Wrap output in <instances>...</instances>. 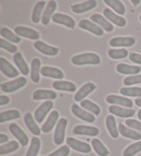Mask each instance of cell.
Listing matches in <instances>:
<instances>
[{"mask_svg": "<svg viewBox=\"0 0 141 156\" xmlns=\"http://www.w3.org/2000/svg\"><path fill=\"white\" fill-rule=\"evenodd\" d=\"M72 63L76 66L98 65L101 62L99 56L95 53H83L72 58Z\"/></svg>", "mask_w": 141, "mask_h": 156, "instance_id": "6da1fadb", "label": "cell"}, {"mask_svg": "<svg viewBox=\"0 0 141 156\" xmlns=\"http://www.w3.org/2000/svg\"><path fill=\"white\" fill-rule=\"evenodd\" d=\"M27 83V79L25 77H20L12 81L4 83L1 85L2 90L6 93H11L20 90Z\"/></svg>", "mask_w": 141, "mask_h": 156, "instance_id": "7a4b0ae2", "label": "cell"}, {"mask_svg": "<svg viewBox=\"0 0 141 156\" xmlns=\"http://www.w3.org/2000/svg\"><path fill=\"white\" fill-rule=\"evenodd\" d=\"M67 125V120L66 118H62L59 120L54 135V142L56 145H61L64 142Z\"/></svg>", "mask_w": 141, "mask_h": 156, "instance_id": "3957f363", "label": "cell"}, {"mask_svg": "<svg viewBox=\"0 0 141 156\" xmlns=\"http://www.w3.org/2000/svg\"><path fill=\"white\" fill-rule=\"evenodd\" d=\"M66 142L68 147L78 152L88 153L92 151V148L89 144L78 140L72 138V137H67Z\"/></svg>", "mask_w": 141, "mask_h": 156, "instance_id": "277c9868", "label": "cell"}, {"mask_svg": "<svg viewBox=\"0 0 141 156\" xmlns=\"http://www.w3.org/2000/svg\"><path fill=\"white\" fill-rule=\"evenodd\" d=\"M53 107V102L47 101L43 103L36 109L34 112V119L38 123H42L45 119L46 115L50 112Z\"/></svg>", "mask_w": 141, "mask_h": 156, "instance_id": "5b68a950", "label": "cell"}, {"mask_svg": "<svg viewBox=\"0 0 141 156\" xmlns=\"http://www.w3.org/2000/svg\"><path fill=\"white\" fill-rule=\"evenodd\" d=\"M9 130L13 135L18 140V141L20 142L22 147H26L28 144L29 139L28 136L17 124H10L9 125Z\"/></svg>", "mask_w": 141, "mask_h": 156, "instance_id": "8992f818", "label": "cell"}, {"mask_svg": "<svg viewBox=\"0 0 141 156\" xmlns=\"http://www.w3.org/2000/svg\"><path fill=\"white\" fill-rule=\"evenodd\" d=\"M0 70L9 78H15L19 75V72L6 58H0Z\"/></svg>", "mask_w": 141, "mask_h": 156, "instance_id": "52a82bcc", "label": "cell"}, {"mask_svg": "<svg viewBox=\"0 0 141 156\" xmlns=\"http://www.w3.org/2000/svg\"><path fill=\"white\" fill-rule=\"evenodd\" d=\"M71 109L72 114H74L75 116H77L81 120L85 121V122L91 123L94 122L96 120V118L93 114H92L90 113L83 110L77 104H73Z\"/></svg>", "mask_w": 141, "mask_h": 156, "instance_id": "ba28073f", "label": "cell"}, {"mask_svg": "<svg viewBox=\"0 0 141 156\" xmlns=\"http://www.w3.org/2000/svg\"><path fill=\"white\" fill-rule=\"evenodd\" d=\"M73 133L77 135L96 136L99 135V130L98 128L92 126L86 125H77L73 129Z\"/></svg>", "mask_w": 141, "mask_h": 156, "instance_id": "9c48e42d", "label": "cell"}, {"mask_svg": "<svg viewBox=\"0 0 141 156\" xmlns=\"http://www.w3.org/2000/svg\"><path fill=\"white\" fill-rule=\"evenodd\" d=\"M15 33L19 36L32 40H38L40 38L39 33L34 29L25 26H18L15 28Z\"/></svg>", "mask_w": 141, "mask_h": 156, "instance_id": "30bf717a", "label": "cell"}, {"mask_svg": "<svg viewBox=\"0 0 141 156\" xmlns=\"http://www.w3.org/2000/svg\"><path fill=\"white\" fill-rule=\"evenodd\" d=\"M78 26L81 28L86 30L90 32V33L96 34V35L102 36L104 34L103 30L101 27L96 25L95 23L88 20H83L80 21L79 23H78Z\"/></svg>", "mask_w": 141, "mask_h": 156, "instance_id": "8fae6325", "label": "cell"}, {"mask_svg": "<svg viewBox=\"0 0 141 156\" xmlns=\"http://www.w3.org/2000/svg\"><path fill=\"white\" fill-rule=\"evenodd\" d=\"M51 19H52L53 22L62 24V25L66 26V27H68V28L72 29L74 28L76 25L74 20L71 17L67 15L61 14V13H55L52 15Z\"/></svg>", "mask_w": 141, "mask_h": 156, "instance_id": "7c38bea8", "label": "cell"}, {"mask_svg": "<svg viewBox=\"0 0 141 156\" xmlns=\"http://www.w3.org/2000/svg\"><path fill=\"white\" fill-rule=\"evenodd\" d=\"M97 6V2L94 0H89L81 4H77L71 6V9L76 14L88 12L89 10L94 9Z\"/></svg>", "mask_w": 141, "mask_h": 156, "instance_id": "4fadbf2b", "label": "cell"}, {"mask_svg": "<svg viewBox=\"0 0 141 156\" xmlns=\"http://www.w3.org/2000/svg\"><path fill=\"white\" fill-rule=\"evenodd\" d=\"M136 39L132 37H114L110 40V45L112 47H130L134 45Z\"/></svg>", "mask_w": 141, "mask_h": 156, "instance_id": "5bb4252c", "label": "cell"}, {"mask_svg": "<svg viewBox=\"0 0 141 156\" xmlns=\"http://www.w3.org/2000/svg\"><path fill=\"white\" fill-rule=\"evenodd\" d=\"M34 46L40 52L48 56H56L59 52V48L50 46L41 41L34 42Z\"/></svg>", "mask_w": 141, "mask_h": 156, "instance_id": "9a60e30c", "label": "cell"}, {"mask_svg": "<svg viewBox=\"0 0 141 156\" xmlns=\"http://www.w3.org/2000/svg\"><path fill=\"white\" fill-rule=\"evenodd\" d=\"M106 101L110 104H116L118 105L131 108L133 107V102L131 99L116 95H109L107 96Z\"/></svg>", "mask_w": 141, "mask_h": 156, "instance_id": "2e32d148", "label": "cell"}, {"mask_svg": "<svg viewBox=\"0 0 141 156\" xmlns=\"http://www.w3.org/2000/svg\"><path fill=\"white\" fill-rule=\"evenodd\" d=\"M108 109L111 114L121 118H131L134 116L136 112L134 109L123 108L116 105L110 106Z\"/></svg>", "mask_w": 141, "mask_h": 156, "instance_id": "e0dca14e", "label": "cell"}, {"mask_svg": "<svg viewBox=\"0 0 141 156\" xmlns=\"http://www.w3.org/2000/svg\"><path fill=\"white\" fill-rule=\"evenodd\" d=\"M40 73L43 76L51 77L56 79H63V73L61 69L52 67L43 66L41 68Z\"/></svg>", "mask_w": 141, "mask_h": 156, "instance_id": "ac0fdd59", "label": "cell"}, {"mask_svg": "<svg viewBox=\"0 0 141 156\" xmlns=\"http://www.w3.org/2000/svg\"><path fill=\"white\" fill-rule=\"evenodd\" d=\"M103 15L107 20H109L111 22L114 23L115 25L119 27H124L126 26L127 21L125 19L122 17L121 16L116 15L112 10H111L110 9H105L103 10Z\"/></svg>", "mask_w": 141, "mask_h": 156, "instance_id": "d6986e66", "label": "cell"}, {"mask_svg": "<svg viewBox=\"0 0 141 156\" xmlns=\"http://www.w3.org/2000/svg\"><path fill=\"white\" fill-rule=\"evenodd\" d=\"M96 85L92 83H88L80 88L74 95V100L77 102L82 101L87 96L96 89Z\"/></svg>", "mask_w": 141, "mask_h": 156, "instance_id": "ffe728a7", "label": "cell"}, {"mask_svg": "<svg viewBox=\"0 0 141 156\" xmlns=\"http://www.w3.org/2000/svg\"><path fill=\"white\" fill-rule=\"evenodd\" d=\"M56 97H57V94L55 91L47 90H38L35 91L32 95V99L34 101L45 100V99L54 100V99H56Z\"/></svg>", "mask_w": 141, "mask_h": 156, "instance_id": "44dd1931", "label": "cell"}, {"mask_svg": "<svg viewBox=\"0 0 141 156\" xmlns=\"http://www.w3.org/2000/svg\"><path fill=\"white\" fill-rule=\"evenodd\" d=\"M59 117V114L57 111H53L50 113L48 119L46 120L44 124L42 125V130L43 132L48 133L52 130V129L55 127V124L57 121Z\"/></svg>", "mask_w": 141, "mask_h": 156, "instance_id": "7402d4cb", "label": "cell"}, {"mask_svg": "<svg viewBox=\"0 0 141 156\" xmlns=\"http://www.w3.org/2000/svg\"><path fill=\"white\" fill-rule=\"evenodd\" d=\"M56 9V3L55 1H50L46 6L45 9L42 15V22L43 25H48L50 22V19L52 18L53 13Z\"/></svg>", "mask_w": 141, "mask_h": 156, "instance_id": "603a6c76", "label": "cell"}, {"mask_svg": "<svg viewBox=\"0 0 141 156\" xmlns=\"http://www.w3.org/2000/svg\"><path fill=\"white\" fill-rule=\"evenodd\" d=\"M119 132L125 138L132 139L134 140H138L141 139V134L138 133L137 131L132 130L131 129L127 128L123 124L119 123L118 125Z\"/></svg>", "mask_w": 141, "mask_h": 156, "instance_id": "cb8c5ba5", "label": "cell"}, {"mask_svg": "<svg viewBox=\"0 0 141 156\" xmlns=\"http://www.w3.org/2000/svg\"><path fill=\"white\" fill-rule=\"evenodd\" d=\"M24 122L26 127L28 128L30 131L34 136H39L41 134V129L37 124L35 122L33 117L31 113H27L24 116Z\"/></svg>", "mask_w": 141, "mask_h": 156, "instance_id": "d4e9b609", "label": "cell"}, {"mask_svg": "<svg viewBox=\"0 0 141 156\" xmlns=\"http://www.w3.org/2000/svg\"><path fill=\"white\" fill-rule=\"evenodd\" d=\"M14 58V62L16 64V66H17L19 69L21 71L23 75H28L30 73V69L28 66V64L26 63V62L24 59V57L21 52H17L13 56Z\"/></svg>", "mask_w": 141, "mask_h": 156, "instance_id": "484cf974", "label": "cell"}, {"mask_svg": "<svg viewBox=\"0 0 141 156\" xmlns=\"http://www.w3.org/2000/svg\"><path fill=\"white\" fill-rule=\"evenodd\" d=\"M52 87L56 90L66 91L70 92H74L77 90V86L75 84L66 80H57L55 81L52 84Z\"/></svg>", "mask_w": 141, "mask_h": 156, "instance_id": "4316f807", "label": "cell"}, {"mask_svg": "<svg viewBox=\"0 0 141 156\" xmlns=\"http://www.w3.org/2000/svg\"><path fill=\"white\" fill-rule=\"evenodd\" d=\"M116 70L118 73L122 74L132 75V74H138L140 73L141 68L140 67L127 65L125 63H119L116 66Z\"/></svg>", "mask_w": 141, "mask_h": 156, "instance_id": "83f0119b", "label": "cell"}, {"mask_svg": "<svg viewBox=\"0 0 141 156\" xmlns=\"http://www.w3.org/2000/svg\"><path fill=\"white\" fill-rule=\"evenodd\" d=\"M91 20L94 22L98 23L99 25L101 26L105 31L107 32H112L114 30V26L110 23V21L106 20L103 16L99 14H94L91 16Z\"/></svg>", "mask_w": 141, "mask_h": 156, "instance_id": "f1b7e54d", "label": "cell"}, {"mask_svg": "<svg viewBox=\"0 0 141 156\" xmlns=\"http://www.w3.org/2000/svg\"><path fill=\"white\" fill-rule=\"evenodd\" d=\"M40 67H41V61L39 58H33L31 63V80L35 83H39L40 80Z\"/></svg>", "mask_w": 141, "mask_h": 156, "instance_id": "f546056e", "label": "cell"}, {"mask_svg": "<svg viewBox=\"0 0 141 156\" xmlns=\"http://www.w3.org/2000/svg\"><path fill=\"white\" fill-rule=\"evenodd\" d=\"M106 127L110 136L114 138H117L118 137V131L116 127V122L115 118L113 115H107L106 118Z\"/></svg>", "mask_w": 141, "mask_h": 156, "instance_id": "4dcf8cb0", "label": "cell"}, {"mask_svg": "<svg viewBox=\"0 0 141 156\" xmlns=\"http://www.w3.org/2000/svg\"><path fill=\"white\" fill-rule=\"evenodd\" d=\"M21 117L20 112L16 109L8 110L0 114V122L3 123L7 121L18 119Z\"/></svg>", "mask_w": 141, "mask_h": 156, "instance_id": "1f68e13d", "label": "cell"}, {"mask_svg": "<svg viewBox=\"0 0 141 156\" xmlns=\"http://www.w3.org/2000/svg\"><path fill=\"white\" fill-rule=\"evenodd\" d=\"M45 4L46 2L45 1H40L37 2L35 5L32 15V21H33V23H38L42 20L41 17H42V13L43 12V10L44 9Z\"/></svg>", "mask_w": 141, "mask_h": 156, "instance_id": "d6a6232c", "label": "cell"}, {"mask_svg": "<svg viewBox=\"0 0 141 156\" xmlns=\"http://www.w3.org/2000/svg\"><path fill=\"white\" fill-rule=\"evenodd\" d=\"M92 145L95 152L100 156H107L109 155V151L102 142L97 138H94L92 140Z\"/></svg>", "mask_w": 141, "mask_h": 156, "instance_id": "836d02e7", "label": "cell"}, {"mask_svg": "<svg viewBox=\"0 0 141 156\" xmlns=\"http://www.w3.org/2000/svg\"><path fill=\"white\" fill-rule=\"evenodd\" d=\"M104 2L118 14L122 15L125 13V7L119 0H105Z\"/></svg>", "mask_w": 141, "mask_h": 156, "instance_id": "e575fe53", "label": "cell"}, {"mask_svg": "<svg viewBox=\"0 0 141 156\" xmlns=\"http://www.w3.org/2000/svg\"><path fill=\"white\" fill-rule=\"evenodd\" d=\"M20 147V144L15 140L10 141L7 144L0 146V155H3L15 151Z\"/></svg>", "mask_w": 141, "mask_h": 156, "instance_id": "d590c367", "label": "cell"}, {"mask_svg": "<svg viewBox=\"0 0 141 156\" xmlns=\"http://www.w3.org/2000/svg\"><path fill=\"white\" fill-rule=\"evenodd\" d=\"M41 147V141L37 137L32 138L31 146L27 151L26 156H37Z\"/></svg>", "mask_w": 141, "mask_h": 156, "instance_id": "8d00e7d4", "label": "cell"}, {"mask_svg": "<svg viewBox=\"0 0 141 156\" xmlns=\"http://www.w3.org/2000/svg\"><path fill=\"white\" fill-rule=\"evenodd\" d=\"M81 106L83 108L85 109L88 111L91 112L92 114H94L96 115H99L101 113V109L100 107L97 105L96 104L94 103L93 102H92L89 100H83L81 102Z\"/></svg>", "mask_w": 141, "mask_h": 156, "instance_id": "74e56055", "label": "cell"}, {"mask_svg": "<svg viewBox=\"0 0 141 156\" xmlns=\"http://www.w3.org/2000/svg\"><path fill=\"white\" fill-rule=\"evenodd\" d=\"M120 92L123 96H132V97H141L140 87H123L120 90Z\"/></svg>", "mask_w": 141, "mask_h": 156, "instance_id": "f35d334b", "label": "cell"}, {"mask_svg": "<svg viewBox=\"0 0 141 156\" xmlns=\"http://www.w3.org/2000/svg\"><path fill=\"white\" fill-rule=\"evenodd\" d=\"M0 33H1V35L4 37V38L9 40L10 41L13 43H15V44H19V43L21 42L20 37H17L16 34L12 33L9 28H2L1 30H0Z\"/></svg>", "mask_w": 141, "mask_h": 156, "instance_id": "ab89813d", "label": "cell"}, {"mask_svg": "<svg viewBox=\"0 0 141 156\" xmlns=\"http://www.w3.org/2000/svg\"><path fill=\"white\" fill-rule=\"evenodd\" d=\"M129 55L126 49H110L108 51V55L113 59H122L126 58Z\"/></svg>", "mask_w": 141, "mask_h": 156, "instance_id": "60d3db41", "label": "cell"}, {"mask_svg": "<svg viewBox=\"0 0 141 156\" xmlns=\"http://www.w3.org/2000/svg\"><path fill=\"white\" fill-rule=\"evenodd\" d=\"M141 151V141L135 142L127 147L123 151V156H133Z\"/></svg>", "mask_w": 141, "mask_h": 156, "instance_id": "b9f144b4", "label": "cell"}, {"mask_svg": "<svg viewBox=\"0 0 141 156\" xmlns=\"http://www.w3.org/2000/svg\"><path fill=\"white\" fill-rule=\"evenodd\" d=\"M123 83L126 86H130L132 85L141 83V74L127 76L124 79Z\"/></svg>", "mask_w": 141, "mask_h": 156, "instance_id": "7bdbcfd3", "label": "cell"}, {"mask_svg": "<svg viewBox=\"0 0 141 156\" xmlns=\"http://www.w3.org/2000/svg\"><path fill=\"white\" fill-rule=\"evenodd\" d=\"M0 47L11 53H15L17 51V47L16 45L6 41L4 39H0Z\"/></svg>", "mask_w": 141, "mask_h": 156, "instance_id": "ee69618b", "label": "cell"}, {"mask_svg": "<svg viewBox=\"0 0 141 156\" xmlns=\"http://www.w3.org/2000/svg\"><path fill=\"white\" fill-rule=\"evenodd\" d=\"M70 151L69 147H67V145H63L48 156H67L69 155Z\"/></svg>", "mask_w": 141, "mask_h": 156, "instance_id": "f6af8a7d", "label": "cell"}, {"mask_svg": "<svg viewBox=\"0 0 141 156\" xmlns=\"http://www.w3.org/2000/svg\"><path fill=\"white\" fill-rule=\"evenodd\" d=\"M127 127L138 130L141 133V122L134 119H128L125 121Z\"/></svg>", "mask_w": 141, "mask_h": 156, "instance_id": "bcb514c9", "label": "cell"}, {"mask_svg": "<svg viewBox=\"0 0 141 156\" xmlns=\"http://www.w3.org/2000/svg\"><path fill=\"white\" fill-rule=\"evenodd\" d=\"M129 58L130 61H132L133 63L141 65V55H138V54L135 52H131L129 55Z\"/></svg>", "mask_w": 141, "mask_h": 156, "instance_id": "7dc6e473", "label": "cell"}, {"mask_svg": "<svg viewBox=\"0 0 141 156\" xmlns=\"http://www.w3.org/2000/svg\"><path fill=\"white\" fill-rule=\"evenodd\" d=\"M10 103V98L9 96L2 95L0 96V105L3 106L4 105H7Z\"/></svg>", "mask_w": 141, "mask_h": 156, "instance_id": "c3c4849f", "label": "cell"}, {"mask_svg": "<svg viewBox=\"0 0 141 156\" xmlns=\"http://www.w3.org/2000/svg\"><path fill=\"white\" fill-rule=\"evenodd\" d=\"M9 138L7 135H5L4 133L0 134V144H2L4 142H6L9 141Z\"/></svg>", "mask_w": 141, "mask_h": 156, "instance_id": "681fc988", "label": "cell"}, {"mask_svg": "<svg viewBox=\"0 0 141 156\" xmlns=\"http://www.w3.org/2000/svg\"><path fill=\"white\" fill-rule=\"evenodd\" d=\"M135 103L136 105L137 106L141 107V98H136L135 100Z\"/></svg>", "mask_w": 141, "mask_h": 156, "instance_id": "f907efd6", "label": "cell"}, {"mask_svg": "<svg viewBox=\"0 0 141 156\" xmlns=\"http://www.w3.org/2000/svg\"><path fill=\"white\" fill-rule=\"evenodd\" d=\"M131 2L133 4V5H134V6H136L137 5H138L140 3V0H132Z\"/></svg>", "mask_w": 141, "mask_h": 156, "instance_id": "816d5d0a", "label": "cell"}, {"mask_svg": "<svg viewBox=\"0 0 141 156\" xmlns=\"http://www.w3.org/2000/svg\"><path fill=\"white\" fill-rule=\"evenodd\" d=\"M138 117L140 119V120L141 121V109H140L138 112Z\"/></svg>", "mask_w": 141, "mask_h": 156, "instance_id": "f5cc1de1", "label": "cell"}, {"mask_svg": "<svg viewBox=\"0 0 141 156\" xmlns=\"http://www.w3.org/2000/svg\"><path fill=\"white\" fill-rule=\"evenodd\" d=\"M139 19H140V21H141V15H140V18H139Z\"/></svg>", "mask_w": 141, "mask_h": 156, "instance_id": "db71d44e", "label": "cell"}]
</instances>
